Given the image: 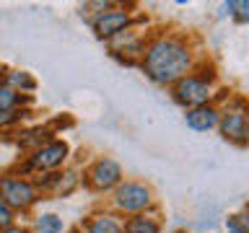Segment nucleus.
Returning a JSON list of instances; mask_svg holds the SVG:
<instances>
[{"label": "nucleus", "mask_w": 249, "mask_h": 233, "mask_svg": "<svg viewBox=\"0 0 249 233\" xmlns=\"http://www.w3.org/2000/svg\"><path fill=\"white\" fill-rule=\"evenodd\" d=\"M81 231L83 233H124V220L117 213H96L86 220Z\"/></svg>", "instance_id": "obj_12"}, {"label": "nucleus", "mask_w": 249, "mask_h": 233, "mask_svg": "<svg viewBox=\"0 0 249 233\" xmlns=\"http://www.w3.org/2000/svg\"><path fill=\"white\" fill-rule=\"evenodd\" d=\"M26 101H29V96L8 88L5 83H0V112H16V109H23Z\"/></svg>", "instance_id": "obj_16"}, {"label": "nucleus", "mask_w": 249, "mask_h": 233, "mask_svg": "<svg viewBox=\"0 0 249 233\" xmlns=\"http://www.w3.org/2000/svg\"><path fill=\"white\" fill-rule=\"evenodd\" d=\"M0 233H31V231H29V228H23V225H16V223H13V225H8V228H5V231H0Z\"/></svg>", "instance_id": "obj_21"}, {"label": "nucleus", "mask_w": 249, "mask_h": 233, "mask_svg": "<svg viewBox=\"0 0 249 233\" xmlns=\"http://www.w3.org/2000/svg\"><path fill=\"white\" fill-rule=\"evenodd\" d=\"M36 186H39V192L42 189H50L52 194H70L78 186V174L75 171H52V174H44V179H39L36 182Z\"/></svg>", "instance_id": "obj_10"}, {"label": "nucleus", "mask_w": 249, "mask_h": 233, "mask_svg": "<svg viewBox=\"0 0 249 233\" xmlns=\"http://www.w3.org/2000/svg\"><path fill=\"white\" fill-rule=\"evenodd\" d=\"M112 205L117 215H140L153 207V192L143 182H124L112 192Z\"/></svg>", "instance_id": "obj_3"}, {"label": "nucleus", "mask_w": 249, "mask_h": 233, "mask_svg": "<svg viewBox=\"0 0 249 233\" xmlns=\"http://www.w3.org/2000/svg\"><path fill=\"white\" fill-rule=\"evenodd\" d=\"M143 73L159 85H174L195 70L192 47L179 34H159L145 42L140 57Z\"/></svg>", "instance_id": "obj_1"}, {"label": "nucleus", "mask_w": 249, "mask_h": 233, "mask_svg": "<svg viewBox=\"0 0 249 233\" xmlns=\"http://www.w3.org/2000/svg\"><path fill=\"white\" fill-rule=\"evenodd\" d=\"M213 78L215 75H205V73H192L184 75L182 81H177L171 85L174 101L182 104L184 109H197L213 101Z\"/></svg>", "instance_id": "obj_2"}, {"label": "nucleus", "mask_w": 249, "mask_h": 233, "mask_svg": "<svg viewBox=\"0 0 249 233\" xmlns=\"http://www.w3.org/2000/svg\"><path fill=\"white\" fill-rule=\"evenodd\" d=\"M184 122H187V127L195 130V132L215 130L218 127V106L205 104V106H197V109H187Z\"/></svg>", "instance_id": "obj_11"}, {"label": "nucleus", "mask_w": 249, "mask_h": 233, "mask_svg": "<svg viewBox=\"0 0 249 233\" xmlns=\"http://www.w3.org/2000/svg\"><path fill=\"white\" fill-rule=\"evenodd\" d=\"M226 231H249V210L233 213L229 220H226Z\"/></svg>", "instance_id": "obj_17"}, {"label": "nucleus", "mask_w": 249, "mask_h": 233, "mask_svg": "<svg viewBox=\"0 0 249 233\" xmlns=\"http://www.w3.org/2000/svg\"><path fill=\"white\" fill-rule=\"evenodd\" d=\"M233 18L241 23H249V0H239L233 3Z\"/></svg>", "instance_id": "obj_20"}, {"label": "nucleus", "mask_w": 249, "mask_h": 233, "mask_svg": "<svg viewBox=\"0 0 249 233\" xmlns=\"http://www.w3.org/2000/svg\"><path fill=\"white\" fill-rule=\"evenodd\" d=\"M132 26V16L130 11H124V8L120 5H112L109 11L104 13H99V16H93L91 18V29H93V34H96L99 39H114V36H120L124 34Z\"/></svg>", "instance_id": "obj_8"}, {"label": "nucleus", "mask_w": 249, "mask_h": 233, "mask_svg": "<svg viewBox=\"0 0 249 233\" xmlns=\"http://www.w3.org/2000/svg\"><path fill=\"white\" fill-rule=\"evenodd\" d=\"M247 124H249V104L241 99L226 101L223 109H218V130L221 137L233 145L247 143Z\"/></svg>", "instance_id": "obj_4"}, {"label": "nucleus", "mask_w": 249, "mask_h": 233, "mask_svg": "<svg viewBox=\"0 0 249 233\" xmlns=\"http://www.w3.org/2000/svg\"><path fill=\"white\" fill-rule=\"evenodd\" d=\"M226 233H249V231H226Z\"/></svg>", "instance_id": "obj_23"}, {"label": "nucleus", "mask_w": 249, "mask_h": 233, "mask_svg": "<svg viewBox=\"0 0 249 233\" xmlns=\"http://www.w3.org/2000/svg\"><path fill=\"white\" fill-rule=\"evenodd\" d=\"M68 153H70V148H68L65 140L52 137V140H47L44 145H39L36 150L29 153L23 171H26V174H52V171H57L62 163L68 161Z\"/></svg>", "instance_id": "obj_6"}, {"label": "nucleus", "mask_w": 249, "mask_h": 233, "mask_svg": "<svg viewBox=\"0 0 249 233\" xmlns=\"http://www.w3.org/2000/svg\"><path fill=\"white\" fill-rule=\"evenodd\" d=\"M65 233H83V231H81V228H68Z\"/></svg>", "instance_id": "obj_22"}, {"label": "nucleus", "mask_w": 249, "mask_h": 233, "mask_svg": "<svg viewBox=\"0 0 249 233\" xmlns=\"http://www.w3.org/2000/svg\"><path fill=\"white\" fill-rule=\"evenodd\" d=\"M109 44H112L117 57H122L124 62H132V60L143 57V50H145V39L140 34H135L132 29H127L124 34L114 36V39H109Z\"/></svg>", "instance_id": "obj_9"}, {"label": "nucleus", "mask_w": 249, "mask_h": 233, "mask_svg": "<svg viewBox=\"0 0 249 233\" xmlns=\"http://www.w3.org/2000/svg\"><path fill=\"white\" fill-rule=\"evenodd\" d=\"M13 220H16V213L0 200V231H5L8 225H13Z\"/></svg>", "instance_id": "obj_19"}, {"label": "nucleus", "mask_w": 249, "mask_h": 233, "mask_svg": "<svg viewBox=\"0 0 249 233\" xmlns=\"http://www.w3.org/2000/svg\"><path fill=\"white\" fill-rule=\"evenodd\" d=\"M0 75H3V70H0Z\"/></svg>", "instance_id": "obj_25"}, {"label": "nucleus", "mask_w": 249, "mask_h": 233, "mask_svg": "<svg viewBox=\"0 0 249 233\" xmlns=\"http://www.w3.org/2000/svg\"><path fill=\"white\" fill-rule=\"evenodd\" d=\"M0 83H5L8 88L23 93V96H29L31 91H36V81L34 75L26 73V70H3V75H0Z\"/></svg>", "instance_id": "obj_13"}, {"label": "nucleus", "mask_w": 249, "mask_h": 233, "mask_svg": "<svg viewBox=\"0 0 249 233\" xmlns=\"http://www.w3.org/2000/svg\"><path fill=\"white\" fill-rule=\"evenodd\" d=\"M247 143H249V124H247Z\"/></svg>", "instance_id": "obj_24"}, {"label": "nucleus", "mask_w": 249, "mask_h": 233, "mask_svg": "<svg viewBox=\"0 0 249 233\" xmlns=\"http://www.w3.org/2000/svg\"><path fill=\"white\" fill-rule=\"evenodd\" d=\"M0 200L5 202L13 213H23V210L34 207L39 202V186L31 179L5 174L0 176Z\"/></svg>", "instance_id": "obj_5"}, {"label": "nucleus", "mask_w": 249, "mask_h": 233, "mask_svg": "<svg viewBox=\"0 0 249 233\" xmlns=\"http://www.w3.org/2000/svg\"><path fill=\"white\" fill-rule=\"evenodd\" d=\"M86 184L91 186L93 192H109L117 189L122 184V166L114 158H107L101 155L86 168Z\"/></svg>", "instance_id": "obj_7"}, {"label": "nucleus", "mask_w": 249, "mask_h": 233, "mask_svg": "<svg viewBox=\"0 0 249 233\" xmlns=\"http://www.w3.org/2000/svg\"><path fill=\"white\" fill-rule=\"evenodd\" d=\"M124 233H161V220L153 213L130 215L124 220Z\"/></svg>", "instance_id": "obj_14"}, {"label": "nucleus", "mask_w": 249, "mask_h": 233, "mask_svg": "<svg viewBox=\"0 0 249 233\" xmlns=\"http://www.w3.org/2000/svg\"><path fill=\"white\" fill-rule=\"evenodd\" d=\"M26 114H29L26 109H16V112H0V130L13 127V124H16V122H21Z\"/></svg>", "instance_id": "obj_18"}, {"label": "nucleus", "mask_w": 249, "mask_h": 233, "mask_svg": "<svg viewBox=\"0 0 249 233\" xmlns=\"http://www.w3.org/2000/svg\"><path fill=\"white\" fill-rule=\"evenodd\" d=\"M65 231H68L65 217L54 213H42L34 220V228H31V233H65Z\"/></svg>", "instance_id": "obj_15"}, {"label": "nucleus", "mask_w": 249, "mask_h": 233, "mask_svg": "<svg viewBox=\"0 0 249 233\" xmlns=\"http://www.w3.org/2000/svg\"><path fill=\"white\" fill-rule=\"evenodd\" d=\"M247 210H249V207H247Z\"/></svg>", "instance_id": "obj_26"}]
</instances>
